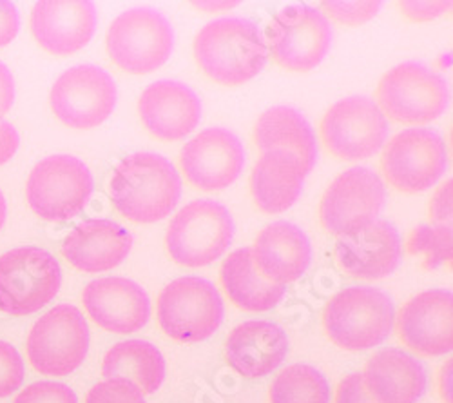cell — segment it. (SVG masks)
<instances>
[{
    "instance_id": "obj_36",
    "label": "cell",
    "mask_w": 453,
    "mask_h": 403,
    "mask_svg": "<svg viewBox=\"0 0 453 403\" xmlns=\"http://www.w3.org/2000/svg\"><path fill=\"white\" fill-rule=\"evenodd\" d=\"M335 403H377L366 389L363 375L356 373L342 380L337 387Z\"/></svg>"
},
{
    "instance_id": "obj_37",
    "label": "cell",
    "mask_w": 453,
    "mask_h": 403,
    "mask_svg": "<svg viewBox=\"0 0 453 403\" xmlns=\"http://www.w3.org/2000/svg\"><path fill=\"white\" fill-rule=\"evenodd\" d=\"M20 27V17L17 6L8 3V0H0V48L8 46Z\"/></svg>"
},
{
    "instance_id": "obj_11",
    "label": "cell",
    "mask_w": 453,
    "mask_h": 403,
    "mask_svg": "<svg viewBox=\"0 0 453 403\" xmlns=\"http://www.w3.org/2000/svg\"><path fill=\"white\" fill-rule=\"evenodd\" d=\"M387 200L381 176L368 167H350L325 191L319 205L323 228L339 236H352L370 228Z\"/></svg>"
},
{
    "instance_id": "obj_8",
    "label": "cell",
    "mask_w": 453,
    "mask_h": 403,
    "mask_svg": "<svg viewBox=\"0 0 453 403\" xmlns=\"http://www.w3.org/2000/svg\"><path fill=\"white\" fill-rule=\"evenodd\" d=\"M380 109L397 122L426 124L449 104L448 82L428 66L408 60L392 67L377 86Z\"/></svg>"
},
{
    "instance_id": "obj_40",
    "label": "cell",
    "mask_w": 453,
    "mask_h": 403,
    "mask_svg": "<svg viewBox=\"0 0 453 403\" xmlns=\"http://www.w3.org/2000/svg\"><path fill=\"white\" fill-rule=\"evenodd\" d=\"M15 102V81L4 62H0V119H3Z\"/></svg>"
},
{
    "instance_id": "obj_33",
    "label": "cell",
    "mask_w": 453,
    "mask_h": 403,
    "mask_svg": "<svg viewBox=\"0 0 453 403\" xmlns=\"http://www.w3.org/2000/svg\"><path fill=\"white\" fill-rule=\"evenodd\" d=\"M24 375V361L19 351L12 344L0 340V398L20 389Z\"/></svg>"
},
{
    "instance_id": "obj_30",
    "label": "cell",
    "mask_w": 453,
    "mask_h": 403,
    "mask_svg": "<svg viewBox=\"0 0 453 403\" xmlns=\"http://www.w3.org/2000/svg\"><path fill=\"white\" fill-rule=\"evenodd\" d=\"M271 403H330V385L312 365L294 363L274 380Z\"/></svg>"
},
{
    "instance_id": "obj_2",
    "label": "cell",
    "mask_w": 453,
    "mask_h": 403,
    "mask_svg": "<svg viewBox=\"0 0 453 403\" xmlns=\"http://www.w3.org/2000/svg\"><path fill=\"white\" fill-rule=\"evenodd\" d=\"M195 57L212 81L238 86L265 67L269 48L252 20L225 17L209 22L196 35Z\"/></svg>"
},
{
    "instance_id": "obj_1",
    "label": "cell",
    "mask_w": 453,
    "mask_h": 403,
    "mask_svg": "<svg viewBox=\"0 0 453 403\" xmlns=\"http://www.w3.org/2000/svg\"><path fill=\"white\" fill-rule=\"evenodd\" d=\"M111 200L136 224L167 218L180 202L181 178L174 164L158 153H134L112 171Z\"/></svg>"
},
{
    "instance_id": "obj_28",
    "label": "cell",
    "mask_w": 453,
    "mask_h": 403,
    "mask_svg": "<svg viewBox=\"0 0 453 403\" xmlns=\"http://www.w3.org/2000/svg\"><path fill=\"white\" fill-rule=\"evenodd\" d=\"M219 278L226 297L243 311H269L281 302L287 292L285 285L274 283L259 273L252 247H242L226 256Z\"/></svg>"
},
{
    "instance_id": "obj_41",
    "label": "cell",
    "mask_w": 453,
    "mask_h": 403,
    "mask_svg": "<svg viewBox=\"0 0 453 403\" xmlns=\"http://www.w3.org/2000/svg\"><path fill=\"white\" fill-rule=\"evenodd\" d=\"M449 4L446 3H404L403 8L415 20H426L441 15Z\"/></svg>"
},
{
    "instance_id": "obj_32",
    "label": "cell",
    "mask_w": 453,
    "mask_h": 403,
    "mask_svg": "<svg viewBox=\"0 0 453 403\" xmlns=\"http://www.w3.org/2000/svg\"><path fill=\"white\" fill-rule=\"evenodd\" d=\"M86 403H145V398L136 384L126 378H109L88 392Z\"/></svg>"
},
{
    "instance_id": "obj_23",
    "label": "cell",
    "mask_w": 453,
    "mask_h": 403,
    "mask_svg": "<svg viewBox=\"0 0 453 403\" xmlns=\"http://www.w3.org/2000/svg\"><path fill=\"white\" fill-rule=\"evenodd\" d=\"M288 353L283 329L267 320L243 322L226 338L225 354L231 368L245 378H261L276 371Z\"/></svg>"
},
{
    "instance_id": "obj_3",
    "label": "cell",
    "mask_w": 453,
    "mask_h": 403,
    "mask_svg": "<svg viewBox=\"0 0 453 403\" xmlns=\"http://www.w3.org/2000/svg\"><path fill=\"white\" fill-rule=\"evenodd\" d=\"M330 340L347 351H366L381 345L395 322L392 298L377 287L359 285L339 291L323 314Z\"/></svg>"
},
{
    "instance_id": "obj_34",
    "label": "cell",
    "mask_w": 453,
    "mask_h": 403,
    "mask_svg": "<svg viewBox=\"0 0 453 403\" xmlns=\"http://www.w3.org/2000/svg\"><path fill=\"white\" fill-rule=\"evenodd\" d=\"M13 403H79V398L64 384L36 382L26 387Z\"/></svg>"
},
{
    "instance_id": "obj_35",
    "label": "cell",
    "mask_w": 453,
    "mask_h": 403,
    "mask_svg": "<svg viewBox=\"0 0 453 403\" xmlns=\"http://www.w3.org/2000/svg\"><path fill=\"white\" fill-rule=\"evenodd\" d=\"M332 17L347 24H361L370 20L380 8L381 3H325L323 4Z\"/></svg>"
},
{
    "instance_id": "obj_17",
    "label": "cell",
    "mask_w": 453,
    "mask_h": 403,
    "mask_svg": "<svg viewBox=\"0 0 453 403\" xmlns=\"http://www.w3.org/2000/svg\"><path fill=\"white\" fill-rule=\"evenodd\" d=\"M82 300L91 320L109 333H136L150 318V300L145 289L129 278L93 280L86 285Z\"/></svg>"
},
{
    "instance_id": "obj_24",
    "label": "cell",
    "mask_w": 453,
    "mask_h": 403,
    "mask_svg": "<svg viewBox=\"0 0 453 403\" xmlns=\"http://www.w3.org/2000/svg\"><path fill=\"white\" fill-rule=\"evenodd\" d=\"M252 256L263 276L285 285L307 273L312 262V245L303 229L280 220L261 229L252 247Z\"/></svg>"
},
{
    "instance_id": "obj_6",
    "label": "cell",
    "mask_w": 453,
    "mask_h": 403,
    "mask_svg": "<svg viewBox=\"0 0 453 403\" xmlns=\"http://www.w3.org/2000/svg\"><path fill=\"white\" fill-rule=\"evenodd\" d=\"M225 306L216 285L200 276H181L158 297L162 331L178 342L196 344L211 338L223 322Z\"/></svg>"
},
{
    "instance_id": "obj_13",
    "label": "cell",
    "mask_w": 453,
    "mask_h": 403,
    "mask_svg": "<svg viewBox=\"0 0 453 403\" xmlns=\"http://www.w3.org/2000/svg\"><path fill=\"white\" fill-rule=\"evenodd\" d=\"M388 120L368 97H347L335 102L321 122L323 142L343 160H363L381 151L388 138Z\"/></svg>"
},
{
    "instance_id": "obj_4",
    "label": "cell",
    "mask_w": 453,
    "mask_h": 403,
    "mask_svg": "<svg viewBox=\"0 0 453 403\" xmlns=\"http://www.w3.org/2000/svg\"><path fill=\"white\" fill-rule=\"evenodd\" d=\"M234 238V220L223 204L203 198L187 204L167 229L171 259L185 267H203L225 254Z\"/></svg>"
},
{
    "instance_id": "obj_21",
    "label": "cell",
    "mask_w": 453,
    "mask_h": 403,
    "mask_svg": "<svg viewBox=\"0 0 453 403\" xmlns=\"http://www.w3.org/2000/svg\"><path fill=\"white\" fill-rule=\"evenodd\" d=\"M133 249V235L107 218L84 220L62 244V254L84 273H104L120 266Z\"/></svg>"
},
{
    "instance_id": "obj_9",
    "label": "cell",
    "mask_w": 453,
    "mask_h": 403,
    "mask_svg": "<svg viewBox=\"0 0 453 403\" xmlns=\"http://www.w3.org/2000/svg\"><path fill=\"white\" fill-rule=\"evenodd\" d=\"M93 174L77 157L53 155L36 164L27 180L31 209L50 222L81 214L93 195Z\"/></svg>"
},
{
    "instance_id": "obj_27",
    "label": "cell",
    "mask_w": 453,
    "mask_h": 403,
    "mask_svg": "<svg viewBox=\"0 0 453 403\" xmlns=\"http://www.w3.org/2000/svg\"><path fill=\"white\" fill-rule=\"evenodd\" d=\"M256 143L261 153L285 150L299 159L307 174L318 162V140L311 122L297 109L274 105L263 113L256 124Z\"/></svg>"
},
{
    "instance_id": "obj_29",
    "label": "cell",
    "mask_w": 453,
    "mask_h": 403,
    "mask_svg": "<svg viewBox=\"0 0 453 403\" xmlns=\"http://www.w3.org/2000/svg\"><path fill=\"white\" fill-rule=\"evenodd\" d=\"M102 375L126 378L143 394L157 392L165 380V360L157 345L145 340H126L112 345L104 356Z\"/></svg>"
},
{
    "instance_id": "obj_20",
    "label": "cell",
    "mask_w": 453,
    "mask_h": 403,
    "mask_svg": "<svg viewBox=\"0 0 453 403\" xmlns=\"http://www.w3.org/2000/svg\"><path fill=\"white\" fill-rule=\"evenodd\" d=\"M138 112L145 128L157 138L180 140L198 128L202 102L187 84L164 79L143 89Z\"/></svg>"
},
{
    "instance_id": "obj_12",
    "label": "cell",
    "mask_w": 453,
    "mask_h": 403,
    "mask_svg": "<svg viewBox=\"0 0 453 403\" xmlns=\"http://www.w3.org/2000/svg\"><path fill=\"white\" fill-rule=\"evenodd\" d=\"M117 84L109 73L95 64L74 66L51 88L55 115L69 128L91 129L105 122L117 107Z\"/></svg>"
},
{
    "instance_id": "obj_26",
    "label": "cell",
    "mask_w": 453,
    "mask_h": 403,
    "mask_svg": "<svg viewBox=\"0 0 453 403\" xmlns=\"http://www.w3.org/2000/svg\"><path fill=\"white\" fill-rule=\"evenodd\" d=\"M307 171L299 159L285 150L263 153L250 174L256 205L269 214L290 209L305 186Z\"/></svg>"
},
{
    "instance_id": "obj_5",
    "label": "cell",
    "mask_w": 453,
    "mask_h": 403,
    "mask_svg": "<svg viewBox=\"0 0 453 403\" xmlns=\"http://www.w3.org/2000/svg\"><path fill=\"white\" fill-rule=\"evenodd\" d=\"M62 271L46 249L26 245L0 256V311L27 316L48 306L60 291Z\"/></svg>"
},
{
    "instance_id": "obj_16",
    "label": "cell",
    "mask_w": 453,
    "mask_h": 403,
    "mask_svg": "<svg viewBox=\"0 0 453 403\" xmlns=\"http://www.w3.org/2000/svg\"><path fill=\"white\" fill-rule=\"evenodd\" d=\"M187 180L203 191L233 186L245 166L242 140L225 128H209L188 140L180 153Z\"/></svg>"
},
{
    "instance_id": "obj_19",
    "label": "cell",
    "mask_w": 453,
    "mask_h": 403,
    "mask_svg": "<svg viewBox=\"0 0 453 403\" xmlns=\"http://www.w3.org/2000/svg\"><path fill=\"white\" fill-rule=\"evenodd\" d=\"M453 295L449 289L421 292L401 309L397 327L401 340L425 356H441L453 347Z\"/></svg>"
},
{
    "instance_id": "obj_7",
    "label": "cell",
    "mask_w": 453,
    "mask_h": 403,
    "mask_svg": "<svg viewBox=\"0 0 453 403\" xmlns=\"http://www.w3.org/2000/svg\"><path fill=\"white\" fill-rule=\"evenodd\" d=\"M174 48V31L167 17L155 8H133L112 20L107 51L122 69L143 75L164 66Z\"/></svg>"
},
{
    "instance_id": "obj_18",
    "label": "cell",
    "mask_w": 453,
    "mask_h": 403,
    "mask_svg": "<svg viewBox=\"0 0 453 403\" xmlns=\"http://www.w3.org/2000/svg\"><path fill=\"white\" fill-rule=\"evenodd\" d=\"M96 22V6L89 0H42L31 12L36 43L55 55H71L88 46Z\"/></svg>"
},
{
    "instance_id": "obj_38",
    "label": "cell",
    "mask_w": 453,
    "mask_h": 403,
    "mask_svg": "<svg viewBox=\"0 0 453 403\" xmlns=\"http://www.w3.org/2000/svg\"><path fill=\"white\" fill-rule=\"evenodd\" d=\"M430 213L434 222L439 226H448L451 222V180H446L435 191L430 204Z\"/></svg>"
},
{
    "instance_id": "obj_22",
    "label": "cell",
    "mask_w": 453,
    "mask_h": 403,
    "mask_svg": "<svg viewBox=\"0 0 453 403\" xmlns=\"http://www.w3.org/2000/svg\"><path fill=\"white\" fill-rule=\"evenodd\" d=\"M401 236L388 220H375L365 231L339 238L335 244L337 262L357 278L380 280L390 276L401 262Z\"/></svg>"
},
{
    "instance_id": "obj_25",
    "label": "cell",
    "mask_w": 453,
    "mask_h": 403,
    "mask_svg": "<svg viewBox=\"0 0 453 403\" xmlns=\"http://www.w3.org/2000/svg\"><path fill=\"white\" fill-rule=\"evenodd\" d=\"M363 378L377 403H418L426 391L423 363L397 347L375 353L366 363Z\"/></svg>"
},
{
    "instance_id": "obj_15",
    "label": "cell",
    "mask_w": 453,
    "mask_h": 403,
    "mask_svg": "<svg viewBox=\"0 0 453 403\" xmlns=\"http://www.w3.org/2000/svg\"><path fill=\"white\" fill-rule=\"evenodd\" d=\"M271 51L287 69L311 71L332 44V26L321 10L309 4L283 8L271 26Z\"/></svg>"
},
{
    "instance_id": "obj_14",
    "label": "cell",
    "mask_w": 453,
    "mask_h": 403,
    "mask_svg": "<svg viewBox=\"0 0 453 403\" xmlns=\"http://www.w3.org/2000/svg\"><path fill=\"white\" fill-rule=\"evenodd\" d=\"M383 173L404 193L434 188L448 166L442 136L428 128H408L397 133L383 153Z\"/></svg>"
},
{
    "instance_id": "obj_39",
    "label": "cell",
    "mask_w": 453,
    "mask_h": 403,
    "mask_svg": "<svg viewBox=\"0 0 453 403\" xmlns=\"http://www.w3.org/2000/svg\"><path fill=\"white\" fill-rule=\"evenodd\" d=\"M20 143V136L17 129L8 122L0 119V166L12 160V157L17 153Z\"/></svg>"
},
{
    "instance_id": "obj_31",
    "label": "cell",
    "mask_w": 453,
    "mask_h": 403,
    "mask_svg": "<svg viewBox=\"0 0 453 403\" xmlns=\"http://www.w3.org/2000/svg\"><path fill=\"white\" fill-rule=\"evenodd\" d=\"M411 254H425V267L437 269L451 259V226H419L408 240Z\"/></svg>"
},
{
    "instance_id": "obj_10",
    "label": "cell",
    "mask_w": 453,
    "mask_h": 403,
    "mask_svg": "<svg viewBox=\"0 0 453 403\" xmlns=\"http://www.w3.org/2000/svg\"><path fill=\"white\" fill-rule=\"evenodd\" d=\"M88 351L89 325L69 304H60L36 320L27 338L29 361L46 376H67L77 371Z\"/></svg>"
},
{
    "instance_id": "obj_42",
    "label": "cell",
    "mask_w": 453,
    "mask_h": 403,
    "mask_svg": "<svg viewBox=\"0 0 453 403\" xmlns=\"http://www.w3.org/2000/svg\"><path fill=\"white\" fill-rule=\"evenodd\" d=\"M6 214H8L6 198H4L3 191H0V229H3V226H4V222H6Z\"/></svg>"
}]
</instances>
